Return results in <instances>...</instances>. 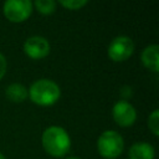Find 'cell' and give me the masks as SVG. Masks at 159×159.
<instances>
[{
	"label": "cell",
	"mask_w": 159,
	"mask_h": 159,
	"mask_svg": "<svg viewBox=\"0 0 159 159\" xmlns=\"http://www.w3.org/2000/svg\"><path fill=\"white\" fill-rule=\"evenodd\" d=\"M5 94H6L7 99H10L12 102H24L27 98L29 92H27V88L24 84L11 83L6 87Z\"/></svg>",
	"instance_id": "30bf717a"
},
{
	"label": "cell",
	"mask_w": 159,
	"mask_h": 159,
	"mask_svg": "<svg viewBox=\"0 0 159 159\" xmlns=\"http://www.w3.org/2000/svg\"><path fill=\"white\" fill-rule=\"evenodd\" d=\"M113 119L120 127H129L137 119V112L134 107L127 101H118L112 109Z\"/></svg>",
	"instance_id": "8992f818"
},
{
	"label": "cell",
	"mask_w": 159,
	"mask_h": 159,
	"mask_svg": "<svg viewBox=\"0 0 159 159\" xmlns=\"http://www.w3.org/2000/svg\"><path fill=\"white\" fill-rule=\"evenodd\" d=\"M35 6L39 12L43 15H50L56 10V1L53 0H36Z\"/></svg>",
	"instance_id": "8fae6325"
},
{
	"label": "cell",
	"mask_w": 159,
	"mask_h": 159,
	"mask_svg": "<svg viewBox=\"0 0 159 159\" xmlns=\"http://www.w3.org/2000/svg\"><path fill=\"white\" fill-rule=\"evenodd\" d=\"M32 12V2L30 0H7L4 4V14L12 22L25 21Z\"/></svg>",
	"instance_id": "277c9868"
},
{
	"label": "cell",
	"mask_w": 159,
	"mask_h": 159,
	"mask_svg": "<svg viewBox=\"0 0 159 159\" xmlns=\"http://www.w3.org/2000/svg\"><path fill=\"white\" fill-rule=\"evenodd\" d=\"M24 51L34 60L43 58L50 53V43L42 36H31L25 41Z\"/></svg>",
	"instance_id": "52a82bcc"
},
{
	"label": "cell",
	"mask_w": 159,
	"mask_h": 159,
	"mask_svg": "<svg viewBox=\"0 0 159 159\" xmlns=\"http://www.w3.org/2000/svg\"><path fill=\"white\" fill-rule=\"evenodd\" d=\"M6 66H7L6 58L4 57L2 53H0V80L4 77V75H5V72H6Z\"/></svg>",
	"instance_id": "5bb4252c"
},
{
	"label": "cell",
	"mask_w": 159,
	"mask_h": 159,
	"mask_svg": "<svg viewBox=\"0 0 159 159\" xmlns=\"http://www.w3.org/2000/svg\"><path fill=\"white\" fill-rule=\"evenodd\" d=\"M129 159H154L155 152L153 145L145 142L134 143L129 149Z\"/></svg>",
	"instance_id": "9c48e42d"
},
{
	"label": "cell",
	"mask_w": 159,
	"mask_h": 159,
	"mask_svg": "<svg viewBox=\"0 0 159 159\" xmlns=\"http://www.w3.org/2000/svg\"><path fill=\"white\" fill-rule=\"evenodd\" d=\"M148 127L154 135H159V111L154 109L148 117Z\"/></svg>",
	"instance_id": "7c38bea8"
},
{
	"label": "cell",
	"mask_w": 159,
	"mask_h": 159,
	"mask_svg": "<svg viewBox=\"0 0 159 159\" xmlns=\"http://www.w3.org/2000/svg\"><path fill=\"white\" fill-rule=\"evenodd\" d=\"M0 159H6V158H5V157H4V155L0 153Z\"/></svg>",
	"instance_id": "2e32d148"
},
{
	"label": "cell",
	"mask_w": 159,
	"mask_h": 159,
	"mask_svg": "<svg viewBox=\"0 0 159 159\" xmlns=\"http://www.w3.org/2000/svg\"><path fill=\"white\" fill-rule=\"evenodd\" d=\"M124 148V142L122 135L116 130H106L103 132L97 140L98 153L106 159L117 158Z\"/></svg>",
	"instance_id": "3957f363"
},
{
	"label": "cell",
	"mask_w": 159,
	"mask_h": 159,
	"mask_svg": "<svg viewBox=\"0 0 159 159\" xmlns=\"http://www.w3.org/2000/svg\"><path fill=\"white\" fill-rule=\"evenodd\" d=\"M134 51V43L128 36H117L108 46V56L116 62L125 61Z\"/></svg>",
	"instance_id": "5b68a950"
},
{
	"label": "cell",
	"mask_w": 159,
	"mask_h": 159,
	"mask_svg": "<svg viewBox=\"0 0 159 159\" xmlns=\"http://www.w3.org/2000/svg\"><path fill=\"white\" fill-rule=\"evenodd\" d=\"M27 92L31 101L40 106H51L56 103L61 96L58 84L47 78L35 81Z\"/></svg>",
	"instance_id": "7a4b0ae2"
},
{
	"label": "cell",
	"mask_w": 159,
	"mask_h": 159,
	"mask_svg": "<svg viewBox=\"0 0 159 159\" xmlns=\"http://www.w3.org/2000/svg\"><path fill=\"white\" fill-rule=\"evenodd\" d=\"M143 65L153 72L159 71V46L158 45H149L147 46L140 55Z\"/></svg>",
	"instance_id": "ba28073f"
},
{
	"label": "cell",
	"mask_w": 159,
	"mask_h": 159,
	"mask_svg": "<svg viewBox=\"0 0 159 159\" xmlns=\"http://www.w3.org/2000/svg\"><path fill=\"white\" fill-rule=\"evenodd\" d=\"M42 145L52 157H63L68 153L71 139L68 133L58 125H51L42 133Z\"/></svg>",
	"instance_id": "6da1fadb"
},
{
	"label": "cell",
	"mask_w": 159,
	"mask_h": 159,
	"mask_svg": "<svg viewBox=\"0 0 159 159\" xmlns=\"http://www.w3.org/2000/svg\"><path fill=\"white\" fill-rule=\"evenodd\" d=\"M67 159H80V158H77V157H70V158H67Z\"/></svg>",
	"instance_id": "9a60e30c"
},
{
	"label": "cell",
	"mask_w": 159,
	"mask_h": 159,
	"mask_svg": "<svg viewBox=\"0 0 159 159\" xmlns=\"http://www.w3.org/2000/svg\"><path fill=\"white\" fill-rule=\"evenodd\" d=\"M60 4L70 10H78L87 4V0H61Z\"/></svg>",
	"instance_id": "4fadbf2b"
}]
</instances>
